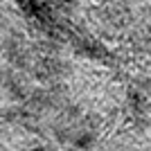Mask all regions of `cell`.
Here are the masks:
<instances>
[{"label":"cell","instance_id":"6da1fadb","mask_svg":"<svg viewBox=\"0 0 151 151\" xmlns=\"http://www.w3.org/2000/svg\"><path fill=\"white\" fill-rule=\"evenodd\" d=\"M95 142H97V138H95V133L90 129H75L72 140H70V147L77 149V151H90L95 147Z\"/></svg>","mask_w":151,"mask_h":151},{"label":"cell","instance_id":"7a4b0ae2","mask_svg":"<svg viewBox=\"0 0 151 151\" xmlns=\"http://www.w3.org/2000/svg\"><path fill=\"white\" fill-rule=\"evenodd\" d=\"M27 151H52V149H50V145H34V147H29Z\"/></svg>","mask_w":151,"mask_h":151}]
</instances>
